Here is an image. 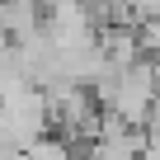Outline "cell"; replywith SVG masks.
Masks as SVG:
<instances>
[{
  "label": "cell",
  "mask_w": 160,
  "mask_h": 160,
  "mask_svg": "<svg viewBox=\"0 0 160 160\" xmlns=\"http://www.w3.org/2000/svg\"><path fill=\"white\" fill-rule=\"evenodd\" d=\"M38 5H47V10H52V5H66V0H38Z\"/></svg>",
  "instance_id": "6da1fadb"
}]
</instances>
